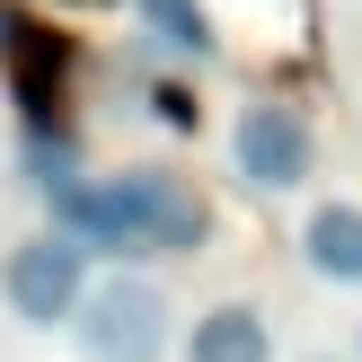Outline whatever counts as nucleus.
Listing matches in <instances>:
<instances>
[{
	"label": "nucleus",
	"mask_w": 362,
	"mask_h": 362,
	"mask_svg": "<svg viewBox=\"0 0 362 362\" xmlns=\"http://www.w3.org/2000/svg\"><path fill=\"white\" fill-rule=\"evenodd\" d=\"M53 230L80 239L88 257H194L212 239V204L194 177L177 168H115V177H80V186L45 194Z\"/></svg>",
	"instance_id": "1"
},
{
	"label": "nucleus",
	"mask_w": 362,
	"mask_h": 362,
	"mask_svg": "<svg viewBox=\"0 0 362 362\" xmlns=\"http://www.w3.org/2000/svg\"><path fill=\"white\" fill-rule=\"evenodd\" d=\"M168 336H177V310H168V292H159L151 274H106V283H88L80 318H71L80 362H159Z\"/></svg>",
	"instance_id": "2"
},
{
	"label": "nucleus",
	"mask_w": 362,
	"mask_h": 362,
	"mask_svg": "<svg viewBox=\"0 0 362 362\" xmlns=\"http://www.w3.org/2000/svg\"><path fill=\"white\" fill-rule=\"evenodd\" d=\"M88 300V247L62 239V230H35L0 257V310L18 327H71Z\"/></svg>",
	"instance_id": "3"
},
{
	"label": "nucleus",
	"mask_w": 362,
	"mask_h": 362,
	"mask_svg": "<svg viewBox=\"0 0 362 362\" xmlns=\"http://www.w3.org/2000/svg\"><path fill=\"white\" fill-rule=\"evenodd\" d=\"M230 168H239L247 194H300L318 177V133L300 106L283 98H247L239 115H230Z\"/></svg>",
	"instance_id": "4"
},
{
	"label": "nucleus",
	"mask_w": 362,
	"mask_h": 362,
	"mask_svg": "<svg viewBox=\"0 0 362 362\" xmlns=\"http://www.w3.org/2000/svg\"><path fill=\"white\" fill-rule=\"evenodd\" d=\"M300 265H310L318 283H336V292H362V204H345V194L310 204V221H300Z\"/></svg>",
	"instance_id": "5"
},
{
	"label": "nucleus",
	"mask_w": 362,
	"mask_h": 362,
	"mask_svg": "<svg viewBox=\"0 0 362 362\" xmlns=\"http://www.w3.org/2000/svg\"><path fill=\"white\" fill-rule=\"evenodd\" d=\"M186 362H274V318L257 300H212L186 327Z\"/></svg>",
	"instance_id": "6"
},
{
	"label": "nucleus",
	"mask_w": 362,
	"mask_h": 362,
	"mask_svg": "<svg viewBox=\"0 0 362 362\" xmlns=\"http://www.w3.org/2000/svg\"><path fill=\"white\" fill-rule=\"evenodd\" d=\"M133 18H141V45L177 53V62H212V18H204V0H133Z\"/></svg>",
	"instance_id": "7"
},
{
	"label": "nucleus",
	"mask_w": 362,
	"mask_h": 362,
	"mask_svg": "<svg viewBox=\"0 0 362 362\" xmlns=\"http://www.w3.org/2000/svg\"><path fill=\"white\" fill-rule=\"evenodd\" d=\"M18 168H27V186L35 194H62V186H80V133H71L62 115L53 124H27V141H18Z\"/></svg>",
	"instance_id": "8"
},
{
	"label": "nucleus",
	"mask_w": 362,
	"mask_h": 362,
	"mask_svg": "<svg viewBox=\"0 0 362 362\" xmlns=\"http://www.w3.org/2000/svg\"><path fill=\"white\" fill-rule=\"evenodd\" d=\"M151 115L168 124V133H194V124H204V106H194L186 80H151Z\"/></svg>",
	"instance_id": "9"
},
{
	"label": "nucleus",
	"mask_w": 362,
	"mask_h": 362,
	"mask_svg": "<svg viewBox=\"0 0 362 362\" xmlns=\"http://www.w3.org/2000/svg\"><path fill=\"white\" fill-rule=\"evenodd\" d=\"M310 362H336V354H310Z\"/></svg>",
	"instance_id": "10"
},
{
	"label": "nucleus",
	"mask_w": 362,
	"mask_h": 362,
	"mask_svg": "<svg viewBox=\"0 0 362 362\" xmlns=\"http://www.w3.org/2000/svg\"><path fill=\"white\" fill-rule=\"evenodd\" d=\"M354 362H362V354H354Z\"/></svg>",
	"instance_id": "11"
}]
</instances>
